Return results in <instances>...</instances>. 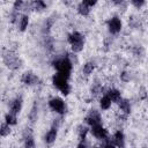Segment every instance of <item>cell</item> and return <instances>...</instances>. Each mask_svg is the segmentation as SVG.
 Listing matches in <instances>:
<instances>
[{"label":"cell","instance_id":"cell-1","mask_svg":"<svg viewBox=\"0 0 148 148\" xmlns=\"http://www.w3.org/2000/svg\"><path fill=\"white\" fill-rule=\"evenodd\" d=\"M53 66L57 69V73L65 76L66 79L69 77L71 72H72V62L68 58H61V59L56 60L53 62Z\"/></svg>","mask_w":148,"mask_h":148},{"label":"cell","instance_id":"cell-2","mask_svg":"<svg viewBox=\"0 0 148 148\" xmlns=\"http://www.w3.org/2000/svg\"><path fill=\"white\" fill-rule=\"evenodd\" d=\"M68 43L71 44L73 52H80V51L83 50L84 38H83V36H82L80 32L74 31V32H72V34L68 36Z\"/></svg>","mask_w":148,"mask_h":148},{"label":"cell","instance_id":"cell-3","mask_svg":"<svg viewBox=\"0 0 148 148\" xmlns=\"http://www.w3.org/2000/svg\"><path fill=\"white\" fill-rule=\"evenodd\" d=\"M67 80H68V79H66L65 76L60 75L59 73H57V74L53 75V77H52V83H53V86H54L61 94L68 95L71 88H69V84H68Z\"/></svg>","mask_w":148,"mask_h":148},{"label":"cell","instance_id":"cell-4","mask_svg":"<svg viewBox=\"0 0 148 148\" xmlns=\"http://www.w3.org/2000/svg\"><path fill=\"white\" fill-rule=\"evenodd\" d=\"M49 106L57 113H64L66 110V104L65 102L59 98V97H53L49 101Z\"/></svg>","mask_w":148,"mask_h":148},{"label":"cell","instance_id":"cell-5","mask_svg":"<svg viewBox=\"0 0 148 148\" xmlns=\"http://www.w3.org/2000/svg\"><path fill=\"white\" fill-rule=\"evenodd\" d=\"M90 131H91V134L98 140H105L108 138V131L103 127L102 124H97V125L91 126Z\"/></svg>","mask_w":148,"mask_h":148},{"label":"cell","instance_id":"cell-6","mask_svg":"<svg viewBox=\"0 0 148 148\" xmlns=\"http://www.w3.org/2000/svg\"><path fill=\"white\" fill-rule=\"evenodd\" d=\"M121 27H123V23L120 21L119 17L114 16L112 18L109 20L108 22V28H109V31L112 32V34H118L120 30H121Z\"/></svg>","mask_w":148,"mask_h":148},{"label":"cell","instance_id":"cell-7","mask_svg":"<svg viewBox=\"0 0 148 148\" xmlns=\"http://www.w3.org/2000/svg\"><path fill=\"white\" fill-rule=\"evenodd\" d=\"M86 121H87V124L91 127V126H94V125H97V124H102V118H101V114L97 112V111H91L89 114H88V117L86 118Z\"/></svg>","mask_w":148,"mask_h":148},{"label":"cell","instance_id":"cell-8","mask_svg":"<svg viewBox=\"0 0 148 148\" xmlns=\"http://www.w3.org/2000/svg\"><path fill=\"white\" fill-rule=\"evenodd\" d=\"M22 81H23L25 84H29V86H31V84H35V83H37V81H38V77H37L35 74H32V73H30V72H27V73H24V74H23Z\"/></svg>","mask_w":148,"mask_h":148},{"label":"cell","instance_id":"cell-9","mask_svg":"<svg viewBox=\"0 0 148 148\" xmlns=\"http://www.w3.org/2000/svg\"><path fill=\"white\" fill-rule=\"evenodd\" d=\"M111 141H112V145H113V146H117V147H124V134H123L120 131L116 132V133L113 134Z\"/></svg>","mask_w":148,"mask_h":148},{"label":"cell","instance_id":"cell-10","mask_svg":"<svg viewBox=\"0 0 148 148\" xmlns=\"http://www.w3.org/2000/svg\"><path fill=\"white\" fill-rule=\"evenodd\" d=\"M22 109V99L21 98H15L12 103H10V109H9V112H13L15 114L20 113Z\"/></svg>","mask_w":148,"mask_h":148},{"label":"cell","instance_id":"cell-11","mask_svg":"<svg viewBox=\"0 0 148 148\" xmlns=\"http://www.w3.org/2000/svg\"><path fill=\"white\" fill-rule=\"evenodd\" d=\"M106 95L111 98L112 103H119V102H120V99H121L120 91H119V90H117V89H110V90L106 92Z\"/></svg>","mask_w":148,"mask_h":148},{"label":"cell","instance_id":"cell-12","mask_svg":"<svg viewBox=\"0 0 148 148\" xmlns=\"http://www.w3.org/2000/svg\"><path fill=\"white\" fill-rule=\"evenodd\" d=\"M57 135H58V132H57V128L56 127H52L45 135V142L46 143H52L56 141L57 139Z\"/></svg>","mask_w":148,"mask_h":148},{"label":"cell","instance_id":"cell-13","mask_svg":"<svg viewBox=\"0 0 148 148\" xmlns=\"http://www.w3.org/2000/svg\"><path fill=\"white\" fill-rule=\"evenodd\" d=\"M118 104H119V109H120V111H121L123 113L128 114V113L131 112V104H130V102H128L127 99H123V98H121Z\"/></svg>","mask_w":148,"mask_h":148},{"label":"cell","instance_id":"cell-14","mask_svg":"<svg viewBox=\"0 0 148 148\" xmlns=\"http://www.w3.org/2000/svg\"><path fill=\"white\" fill-rule=\"evenodd\" d=\"M111 104H112V101H111V98L108 95L102 96V98L99 99V105H101V108L103 110H109L110 106H111Z\"/></svg>","mask_w":148,"mask_h":148},{"label":"cell","instance_id":"cell-15","mask_svg":"<svg viewBox=\"0 0 148 148\" xmlns=\"http://www.w3.org/2000/svg\"><path fill=\"white\" fill-rule=\"evenodd\" d=\"M77 13L82 16H87L89 13H90V9H89V6L86 5L84 2H81L79 6H77Z\"/></svg>","mask_w":148,"mask_h":148},{"label":"cell","instance_id":"cell-16","mask_svg":"<svg viewBox=\"0 0 148 148\" xmlns=\"http://www.w3.org/2000/svg\"><path fill=\"white\" fill-rule=\"evenodd\" d=\"M29 25V17L27 15H22L21 18H20V22H18V27H20V30L21 31H24Z\"/></svg>","mask_w":148,"mask_h":148},{"label":"cell","instance_id":"cell-17","mask_svg":"<svg viewBox=\"0 0 148 148\" xmlns=\"http://www.w3.org/2000/svg\"><path fill=\"white\" fill-rule=\"evenodd\" d=\"M17 118H16V114L15 113H13V112H8L7 114H6V117H5V121L7 123V124H9L10 126L12 125H15L17 121Z\"/></svg>","mask_w":148,"mask_h":148},{"label":"cell","instance_id":"cell-18","mask_svg":"<svg viewBox=\"0 0 148 148\" xmlns=\"http://www.w3.org/2000/svg\"><path fill=\"white\" fill-rule=\"evenodd\" d=\"M0 133H1V136H7V135H9V133H10V125H9V124H7L6 121H5V123H2V125H1V130H0Z\"/></svg>","mask_w":148,"mask_h":148},{"label":"cell","instance_id":"cell-19","mask_svg":"<svg viewBox=\"0 0 148 148\" xmlns=\"http://www.w3.org/2000/svg\"><path fill=\"white\" fill-rule=\"evenodd\" d=\"M94 68H95V66H94V64H92V62H87V64H84V65H83L82 71H83V73H84L86 75H89V74H91V73H92Z\"/></svg>","mask_w":148,"mask_h":148},{"label":"cell","instance_id":"cell-20","mask_svg":"<svg viewBox=\"0 0 148 148\" xmlns=\"http://www.w3.org/2000/svg\"><path fill=\"white\" fill-rule=\"evenodd\" d=\"M34 7L36 10H43L45 8V3L43 2V0H36L34 2Z\"/></svg>","mask_w":148,"mask_h":148},{"label":"cell","instance_id":"cell-21","mask_svg":"<svg viewBox=\"0 0 148 148\" xmlns=\"http://www.w3.org/2000/svg\"><path fill=\"white\" fill-rule=\"evenodd\" d=\"M131 2H132V5L135 6L136 8H140V7H142V6L145 5V0H131Z\"/></svg>","mask_w":148,"mask_h":148},{"label":"cell","instance_id":"cell-22","mask_svg":"<svg viewBox=\"0 0 148 148\" xmlns=\"http://www.w3.org/2000/svg\"><path fill=\"white\" fill-rule=\"evenodd\" d=\"M24 146L25 147H35V143H34V139L31 136L29 138H25V142H24Z\"/></svg>","mask_w":148,"mask_h":148},{"label":"cell","instance_id":"cell-23","mask_svg":"<svg viewBox=\"0 0 148 148\" xmlns=\"http://www.w3.org/2000/svg\"><path fill=\"white\" fill-rule=\"evenodd\" d=\"M97 1H98V0H83L82 2H84V3L88 5L89 7H92V6H95V5L97 3Z\"/></svg>","mask_w":148,"mask_h":148},{"label":"cell","instance_id":"cell-24","mask_svg":"<svg viewBox=\"0 0 148 148\" xmlns=\"http://www.w3.org/2000/svg\"><path fill=\"white\" fill-rule=\"evenodd\" d=\"M113 3H116V5H119V3H121L123 2V0H111Z\"/></svg>","mask_w":148,"mask_h":148}]
</instances>
